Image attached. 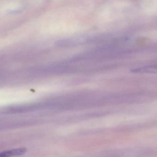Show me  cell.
Listing matches in <instances>:
<instances>
[{
  "instance_id": "6da1fadb",
  "label": "cell",
  "mask_w": 157,
  "mask_h": 157,
  "mask_svg": "<svg viewBox=\"0 0 157 157\" xmlns=\"http://www.w3.org/2000/svg\"><path fill=\"white\" fill-rule=\"evenodd\" d=\"M27 149L25 148H19L12 149L8 151H4L0 153V157H9L13 156L21 155L26 152Z\"/></svg>"
},
{
  "instance_id": "7a4b0ae2",
  "label": "cell",
  "mask_w": 157,
  "mask_h": 157,
  "mask_svg": "<svg viewBox=\"0 0 157 157\" xmlns=\"http://www.w3.org/2000/svg\"><path fill=\"white\" fill-rule=\"evenodd\" d=\"M136 73H157V65H148L135 68Z\"/></svg>"
}]
</instances>
